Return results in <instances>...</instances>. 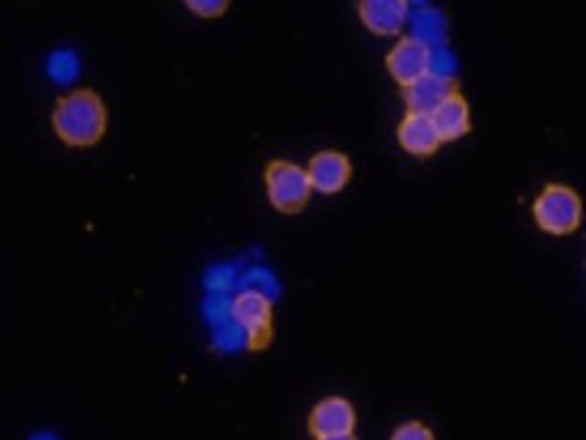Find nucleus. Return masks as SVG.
Returning <instances> with one entry per match:
<instances>
[{
  "label": "nucleus",
  "instance_id": "obj_5",
  "mask_svg": "<svg viewBox=\"0 0 586 440\" xmlns=\"http://www.w3.org/2000/svg\"><path fill=\"white\" fill-rule=\"evenodd\" d=\"M385 64L395 83L406 89L431 73L433 55L422 38L403 37L390 49Z\"/></svg>",
  "mask_w": 586,
  "mask_h": 440
},
{
  "label": "nucleus",
  "instance_id": "obj_10",
  "mask_svg": "<svg viewBox=\"0 0 586 440\" xmlns=\"http://www.w3.org/2000/svg\"><path fill=\"white\" fill-rule=\"evenodd\" d=\"M397 141L403 150L415 157L435 156L442 145L430 116L410 112L397 127Z\"/></svg>",
  "mask_w": 586,
  "mask_h": 440
},
{
  "label": "nucleus",
  "instance_id": "obj_1",
  "mask_svg": "<svg viewBox=\"0 0 586 440\" xmlns=\"http://www.w3.org/2000/svg\"><path fill=\"white\" fill-rule=\"evenodd\" d=\"M51 125L67 147H96L109 130V109L98 92L83 87L56 100Z\"/></svg>",
  "mask_w": 586,
  "mask_h": 440
},
{
  "label": "nucleus",
  "instance_id": "obj_11",
  "mask_svg": "<svg viewBox=\"0 0 586 440\" xmlns=\"http://www.w3.org/2000/svg\"><path fill=\"white\" fill-rule=\"evenodd\" d=\"M430 118L442 143H453L458 139L466 138L473 129L471 107L467 103L466 96L460 91L451 94L448 100L431 114Z\"/></svg>",
  "mask_w": 586,
  "mask_h": 440
},
{
  "label": "nucleus",
  "instance_id": "obj_18",
  "mask_svg": "<svg viewBox=\"0 0 586 440\" xmlns=\"http://www.w3.org/2000/svg\"><path fill=\"white\" fill-rule=\"evenodd\" d=\"M31 440H60L58 439V437H55V435H53V433H38V435H35V437H33V439Z\"/></svg>",
  "mask_w": 586,
  "mask_h": 440
},
{
  "label": "nucleus",
  "instance_id": "obj_2",
  "mask_svg": "<svg viewBox=\"0 0 586 440\" xmlns=\"http://www.w3.org/2000/svg\"><path fill=\"white\" fill-rule=\"evenodd\" d=\"M538 228L552 237H567L579 230L583 222L581 195L568 184L549 183L532 204Z\"/></svg>",
  "mask_w": 586,
  "mask_h": 440
},
{
  "label": "nucleus",
  "instance_id": "obj_15",
  "mask_svg": "<svg viewBox=\"0 0 586 440\" xmlns=\"http://www.w3.org/2000/svg\"><path fill=\"white\" fill-rule=\"evenodd\" d=\"M390 440H437L428 424L422 421H408L397 426Z\"/></svg>",
  "mask_w": 586,
  "mask_h": 440
},
{
  "label": "nucleus",
  "instance_id": "obj_16",
  "mask_svg": "<svg viewBox=\"0 0 586 440\" xmlns=\"http://www.w3.org/2000/svg\"><path fill=\"white\" fill-rule=\"evenodd\" d=\"M204 312H206V318L211 323L222 325V323L231 320V302L226 296L215 294V296H210L204 303Z\"/></svg>",
  "mask_w": 586,
  "mask_h": 440
},
{
  "label": "nucleus",
  "instance_id": "obj_13",
  "mask_svg": "<svg viewBox=\"0 0 586 440\" xmlns=\"http://www.w3.org/2000/svg\"><path fill=\"white\" fill-rule=\"evenodd\" d=\"M215 345L222 350H237L244 345L246 347V334L240 329L239 325L231 320L217 325L215 332Z\"/></svg>",
  "mask_w": 586,
  "mask_h": 440
},
{
  "label": "nucleus",
  "instance_id": "obj_8",
  "mask_svg": "<svg viewBox=\"0 0 586 440\" xmlns=\"http://www.w3.org/2000/svg\"><path fill=\"white\" fill-rule=\"evenodd\" d=\"M458 91L460 85L455 78L435 73L426 74L419 82L403 89L404 105L410 114L431 116L451 94Z\"/></svg>",
  "mask_w": 586,
  "mask_h": 440
},
{
  "label": "nucleus",
  "instance_id": "obj_12",
  "mask_svg": "<svg viewBox=\"0 0 586 440\" xmlns=\"http://www.w3.org/2000/svg\"><path fill=\"white\" fill-rule=\"evenodd\" d=\"M47 71L56 83H71L80 74V58L73 51H56L49 58Z\"/></svg>",
  "mask_w": 586,
  "mask_h": 440
},
{
  "label": "nucleus",
  "instance_id": "obj_19",
  "mask_svg": "<svg viewBox=\"0 0 586 440\" xmlns=\"http://www.w3.org/2000/svg\"><path fill=\"white\" fill-rule=\"evenodd\" d=\"M316 440H356L354 435H343V437H329V439H316Z\"/></svg>",
  "mask_w": 586,
  "mask_h": 440
},
{
  "label": "nucleus",
  "instance_id": "obj_6",
  "mask_svg": "<svg viewBox=\"0 0 586 440\" xmlns=\"http://www.w3.org/2000/svg\"><path fill=\"white\" fill-rule=\"evenodd\" d=\"M358 424V413L352 403L341 395H330L321 399L309 413V433L314 439H329L354 435Z\"/></svg>",
  "mask_w": 586,
  "mask_h": 440
},
{
  "label": "nucleus",
  "instance_id": "obj_7",
  "mask_svg": "<svg viewBox=\"0 0 586 440\" xmlns=\"http://www.w3.org/2000/svg\"><path fill=\"white\" fill-rule=\"evenodd\" d=\"M305 170L309 175L312 190L321 195H336L343 192L354 172L350 157L332 148L314 154Z\"/></svg>",
  "mask_w": 586,
  "mask_h": 440
},
{
  "label": "nucleus",
  "instance_id": "obj_3",
  "mask_svg": "<svg viewBox=\"0 0 586 440\" xmlns=\"http://www.w3.org/2000/svg\"><path fill=\"white\" fill-rule=\"evenodd\" d=\"M267 201L282 215H298L311 201L307 170L287 159H273L264 170Z\"/></svg>",
  "mask_w": 586,
  "mask_h": 440
},
{
  "label": "nucleus",
  "instance_id": "obj_4",
  "mask_svg": "<svg viewBox=\"0 0 586 440\" xmlns=\"http://www.w3.org/2000/svg\"><path fill=\"white\" fill-rule=\"evenodd\" d=\"M231 318L246 334L249 352H264L275 338L273 302L266 294L244 291L231 300Z\"/></svg>",
  "mask_w": 586,
  "mask_h": 440
},
{
  "label": "nucleus",
  "instance_id": "obj_14",
  "mask_svg": "<svg viewBox=\"0 0 586 440\" xmlns=\"http://www.w3.org/2000/svg\"><path fill=\"white\" fill-rule=\"evenodd\" d=\"M184 4L193 15L208 20L219 19L222 15H226L231 6L229 0H186Z\"/></svg>",
  "mask_w": 586,
  "mask_h": 440
},
{
  "label": "nucleus",
  "instance_id": "obj_17",
  "mask_svg": "<svg viewBox=\"0 0 586 440\" xmlns=\"http://www.w3.org/2000/svg\"><path fill=\"white\" fill-rule=\"evenodd\" d=\"M233 284V269L229 267H215L206 278V287L213 293H224Z\"/></svg>",
  "mask_w": 586,
  "mask_h": 440
},
{
  "label": "nucleus",
  "instance_id": "obj_9",
  "mask_svg": "<svg viewBox=\"0 0 586 440\" xmlns=\"http://www.w3.org/2000/svg\"><path fill=\"white\" fill-rule=\"evenodd\" d=\"M359 19L377 37H395L401 33L408 2L404 0H363L358 4Z\"/></svg>",
  "mask_w": 586,
  "mask_h": 440
}]
</instances>
